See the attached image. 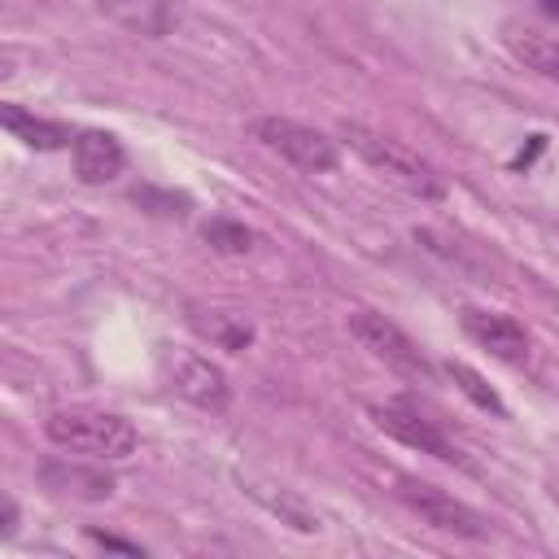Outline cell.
I'll return each mask as SVG.
<instances>
[{"mask_svg": "<svg viewBox=\"0 0 559 559\" xmlns=\"http://www.w3.org/2000/svg\"><path fill=\"white\" fill-rule=\"evenodd\" d=\"M13 524H17V507L4 502V528H0V537H13Z\"/></svg>", "mask_w": 559, "mask_h": 559, "instance_id": "19", "label": "cell"}, {"mask_svg": "<svg viewBox=\"0 0 559 559\" xmlns=\"http://www.w3.org/2000/svg\"><path fill=\"white\" fill-rule=\"evenodd\" d=\"M197 328L205 336H214L223 349H245L253 341V328L245 319H231V314H218V319H197Z\"/></svg>", "mask_w": 559, "mask_h": 559, "instance_id": "17", "label": "cell"}, {"mask_svg": "<svg viewBox=\"0 0 559 559\" xmlns=\"http://www.w3.org/2000/svg\"><path fill=\"white\" fill-rule=\"evenodd\" d=\"M70 153H74V175L83 183H109L127 166V148L109 131H79L74 144H70Z\"/></svg>", "mask_w": 559, "mask_h": 559, "instance_id": "9", "label": "cell"}, {"mask_svg": "<svg viewBox=\"0 0 559 559\" xmlns=\"http://www.w3.org/2000/svg\"><path fill=\"white\" fill-rule=\"evenodd\" d=\"M201 236H205V245L218 249V253H249V249L258 245V231L245 227V223H236V218H210V223L201 227Z\"/></svg>", "mask_w": 559, "mask_h": 559, "instance_id": "16", "label": "cell"}, {"mask_svg": "<svg viewBox=\"0 0 559 559\" xmlns=\"http://www.w3.org/2000/svg\"><path fill=\"white\" fill-rule=\"evenodd\" d=\"M341 135L349 140V148H354L371 170H380V175H384L389 183H397L402 192H411V197H419V201H441V197H445V179H441L437 166H432L428 157H419L411 144L393 140V135H380V131H371V127H362V122H345Z\"/></svg>", "mask_w": 559, "mask_h": 559, "instance_id": "1", "label": "cell"}, {"mask_svg": "<svg viewBox=\"0 0 559 559\" xmlns=\"http://www.w3.org/2000/svg\"><path fill=\"white\" fill-rule=\"evenodd\" d=\"M507 48L524 61V70L559 83V44L555 39H546V35H537L528 26H507Z\"/></svg>", "mask_w": 559, "mask_h": 559, "instance_id": "13", "label": "cell"}, {"mask_svg": "<svg viewBox=\"0 0 559 559\" xmlns=\"http://www.w3.org/2000/svg\"><path fill=\"white\" fill-rule=\"evenodd\" d=\"M397 498H402L428 528H441V533H454V537H467V542H485V537H489V520H485L476 507L459 502L454 493H445V489H437V485H428V480L402 476V480H397Z\"/></svg>", "mask_w": 559, "mask_h": 559, "instance_id": "5", "label": "cell"}, {"mask_svg": "<svg viewBox=\"0 0 559 559\" xmlns=\"http://www.w3.org/2000/svg\"><path fill=\"white\" fill-rule=\"evenodd\" d=\"M349 336L371 354L380 358L389 371L406 376V380H428L432 376V362L424 358V349L411 341V332H402L389 314L380 310H354L349 314Z\"/></svg>", "mask_w": 559, "mask_h": 559, "instance_id": "3", "label": "cell"}, {"mask_svg": "<svg viewBox=\"0 0 559 559\" xmlns=\"http://www.w3.org/2000/svg\"><path fill=\"white\" fill-rule=\"evenodd\" d=\"M542 9H546V13H555V17H559V0H542Z\"/></svg>", "mask_w": 559, "mask_h": 559, "instance_id": "20", "label": "cell"}, {"mask_svg": "<svg viewBox=\"0 0 559 559\" xmlns=\"http://www.w3.org/2000/svg\"><path fill=\"white\" fill-rule=\"evenodd\" d=\"M96 9L105 17H114L118 26L148 35V39H162L175 26V9L166 0H96Z\"/></svg>", "mask_w": 559, "mask_h": 559, "instance_id": "11", "label": "cell"}, {"mask_svg": "<svg viewBox=\"0 0 559 559\" xmlns=\"http://www.w3.org/2000/svg\"><path fill=\"white\" fill-rule=\"evenodd\" d=\"M162 367H166V380H170V389L183 397V402H192V406H201V411H210V415H223L227 406H231V384H227V376H223V367H214L205 354H197V349H162Z\"/></svg>", "mask_w": 559, "mask_h": 559, "instance_id": "6", "label": "cell"}, {"mask_svg": "<svg viewBox=\"0 0 559 559\" xmlns=\"http://www.w3.org/2000/svg\"><path fill=\"white\" fill-rule=\"evenodd\" d=\"M253 140L266 144L271 153H280L284 162H293V166L306 170V175H328V170H336V162H341L336 140H328L323 131H314V127H306V122H297V118H280V114L258 118V122H253Z\"/></svg>", "mask_w": 559, "mask_h": 559, "instance_id": "4", "label": "cell"}, {"mask_svg": "<svg viewBox=\"0 0 559 559\" xmlns=\"http://www.w3.org/2000/svg\"><path fill=\"white\" fill-rule=\"evenodd\" d=\"M271 489H275V485H258V480H249V493H253L258 502H266L284 524H293L297 533H319V515H314L301 498H293L284 485H280V493H271Z\"/></svg>", "mask_w": 559, "mask_h": 559, "instance_id": "14", "label": "cell"}, {"mask_svg": "<svg viewBox=\"0 0 559 559\" xmlns=\"http://www.w3.org/2000/svg\"><path fill=\"white\" fill-rule=\"evenodd\" d=\"M371 419H376L380 432H389L393 441H402V445H411V450H419V454H432V459H441V463H463L459 445H454L415 402H406V397L376 402V406H371Z\"/></svg>", "mask_w": 559, "mask_h": 559, "instance_id": "7", "label": "cell"}, {"mask_svg": "<svg viewBox=\"0 0 559 559\" xmlns=\"http://www.w3.org/2000/svg\"><path fill=\"white\" fill-rule=\"evenodd\" d=\"M39 480H44V489H52L61 498H79V502H105V498H114V476L109 472L83 467V463H70V459H48L39 467Z\"/></svg>", "mask_w": 559, "mask_h": 559, "instance_id": "10", "label": "cell"}, {"mask_svg": "<svg viewBox=\"0 0 559 559\" xmlns=\"http://www.w3.org/2000/svg\"><path fill=\"white\" fill-rule=\"evenodd\" d=\"M0 122L9 127L13 140H22L26 148H39V153H52V148L74 144V140H70V127L48 122V118H35V114H26L22 105H0Z\"/></svg>", "mask_w": 559, "mask_h": 559, "instance_id": "12", "label": "cell"}, {"mask_svg": "<svg viewBox=\"0 0 559 559\" xmlns=\"http://www.w3.org/2000/svg\"><path fill=\"white\" fill-rule=\"evenodd\" d=\"M459 319H463V332H467L480 349H489L493 358H502V362H511V367H524V362H528L533 336L524 332L520 319H511V314H502V310H480V306H467Z\"/></svg>", "mask_w": 559, "mask_h": 559, "instance_id": "8", "label": "cell"}, {"mask_svg": "<svg viewBox=\"0 0 559 559\" xmlns=\"http://www.w3.org/2000/svg\"><path fill=\"white\" fill-rule=\"evenodd\" d=\"M445 376H450V380H454V389H459L463 397H472L480 411H489V415L507 419V402L485 384V376H480V371H472L467 362H454V358H450V362H445Z\"/></svg>", "mask_w": 559, "mask_h": 559, "instance_id": "15", "label": "cell"}, {"mask_svg": "<svg viewBox=\"0 0 559 559\" xmlns=\"http://www.w3.org/2000/svg\"><path fill=\"white\" fill-rule=\"evenodd\" d=\"M87 537H92L96 546H105V550H122V555H144V550H140V542H122V537H109V533H96V528H92Z\"/></svg>", "mask_w": 559, "mask_h": 559, "instance_id": "18", "label": "cell"}, {"mask_svg": "<svg viewBox=\"0 0 559 559\" xmlns=\"http://www.w3.org/2000/svg\"><path fill=\"white\" fill-rule=\"evenodd\" d=\"M44 437L61 450L74 454H92V459H127L135 454L140 437L131 428V419L114 415V411H96V406H66L52 411L44 419Z\"/></svg>", "mask_w": 559, "mask_h": 559, "instance_id": "2", "label": "cell"}]
</instances>
